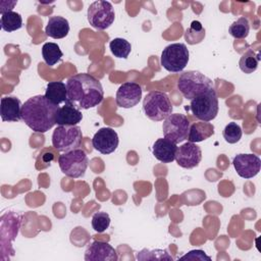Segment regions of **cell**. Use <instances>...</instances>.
Returning <instances> with one entry per match:
<instances>
[{
	"instance_id": "3957f363",
	"label": "cell",
	"mask_w": 261,
	"mask_h": 261,
	"mask_svg": "<svg viewBox=\"0 0 261 261\" xmlns=\"http://www.w3.org/2000/svg\"><path fill=\"white\" fill-rule=\"evenodd\" d=\"M214 88L211 79L197 70H189L180 74L177 89L187 100H192L201 93Z\"/></svg>"
},
{
	"instance_id": "ac0fdd59",
	"label": "cell",
	"mask_w": 261,
	"mask_h": 261,
	"mask_svg": "<svg viewBox=\"0 0 261 261\" xmlns=\"http://www.w3.org/2000/svg\"><path fill=\"white\" fill-rule=\"evenodd\" d=\"M82 119L83 114L80 109L69 103H64L57 110L55 122L57 125H76Z\"/></svg>"
},
{
	"instance_id": "f546056e",
	"label": "cell",
	"mask_w": 261,
	"mask_h": 261,
	"mask_svg": "<svg viewBox=\"0 0 261 261\" xmlns=\"http://www.w3.org/2000/svg\"><path fill=\"white\" fill-rule=\"evenodd\" d=\"M110 225V216L106 212H97L92 217V227L97 232L105 231Z\"/></svg>"
},
{
	"instance_id": "44dd1931",
	"label": "cell",
	"mask_w": 261,
	"mask_h": 261,
	"mask_svg": "<svg viewBox=\"0 0 261 261\" xmlns=\"http://www.w3.org/2000/svg\"><path fill=\"white\" fill-rule=\"evenodd\" d=\"M45 97L53 104L59 106L67 102L66 85L63 82H50L46 87Z\"/></svg>"
},
{
	"instance_id": "6da1fadb",
	"label": "cell",
	"mask_w": 261,
	"mask_h": 261,
	"mask_svg": "<svg viewBox=\"0 0 261 261\" xmlns=\"http://www.w3.org/2000/svg\"><path fill=\"white\" fill-rule=\"evenodd\" d=\"M67 102L77 109L98 106L104 98L101 83L90 73H77L66 82Z\"/></svg>"
},
{
	"instance_id": "30bf717a",
	"label": "cell",
	"mask_w": 261,
	"mask_h": 261,
	"mask_svg": "<svg viewBox=\"0 0 261 261\" xmlns=\"http://www.w3.org/2000/svg\"><path fill=\"white\" fill-rule=\"evenodd\" d=\"M190 121L185 114L171 113L167 116L162 124L164 138L178 144L188 139L190 129Z\"/></svg>"
},
{
	"instance_id": "9c48e42d",
	"label": "cell",
	"mask_w": 261,
	"mask_h": 261,
	"mask_svg": "<svg viewBox=\"0 0 261 261\" xmlns=\"http://www.w3.org/2000/svg\"><path fill=\"white\" fill-rule=\"evenodd\" d=\"M89 23L96 30L108 29L114 21L115 12L112 4L108 1H95L90 4L87 12Z\"/></svg>"
},
{
	"instance_id": "484cf974",
	"label": "cell",
	"mask_w": 261,
	"mask_h": 261,
	"mask_svg": "<svg viewBox=\"0 0 261 261\" xmlns=\"http://www.w3.org/2000/svg\"><path fill=\"white\" fill-rule=\"evenodd\" d=\"M111 53L117 58L126 59L132 51V45L128 41L122 38H114L109 43Z\"/></svg>"
},
{
	"instance_id": "7402d4cb",
	"label": "cell",
	"mask_w": 261,
	"mask_h": 261,
	"mask_svg": "<svg viewBox=\"0 0 261 261\" xmlns=\"http://www.w3.org/2000/svg\"><path fill=\"white\" fill-rule=\"evenodd\" d=\"M0 27L3 31L11 33L22 27V17L15 11H6L1 14Z\"/></svg>"
},
{
	"instance_id": "5b68a950",
	"label": "cell",
	"mask_w": 261,
	"mask_h": 261,
	"mask_svg": "<svg viewBox=\"0 0 261 261\" xmlns=\"http://www.w3.org/2000/svg\"><path fill=\"white\" fill-rule=\"evenodd\" d=\"M190 109L193 115L201 121H211L218 113V98L213 89L199 94L191 100Z\"/></svg>"
},
{
	"instance_id": "cb8c5ba5",
	"label": "cell",
	"mask_w": 261,
	"mask_h": 261,
	"mask_svg": "<svg viewBox=\"0 0 261 261\" xmlns=\"http://www.w3.org/2000/svg\"><path fill=\"white\" fill-rule=\"evenodd\" d=\"M42 56L44 61L49 66H54L57 62L61 60L63 53L56 43L47 42L42 47Z\"/></svg>"
},
{
	"instance_id": "7a4b0ae2",
	"label": "cell",
	"mask_w": 261,
	"mask_h": 261,
	"mask_svg": "<svg viewBox=\"0 0 261 261\" xmlns=\"http://www.w3.org/2000/svg\"><path fill=\"white\" fill-rule=\"evenodd\" d=\"M59 106L51 103L45 95L29 98L21 108V119L36 133H46L56 122V113Z\"/></svg>"
},
{
	"instance_id": "7c38bea8",
	"label": "cell",
	"mask_w": 261,
	"mask_h": 261,
	"mask_svg": "<svg viewBox=\"0 0 261 261\" xmlns=\"http://www.w3.org/2000/svg\"><path fill=\"white\" fill-rule=\"evenodd\" d=\"M232 164L241 177L252 178L259 173L261 160L255 154H238L234 156Z\"/></svg>"
},
{
	"instance_id": "4fadbf2b",
	"label": "cell",
	"mask_w": 261,
	"mask_h": 261,
	"mask_svg": "<svg viewBox=\"0 0 261 261\" xmlns=\"http://www.w3.org/2000/svg\"><path fill=\"white\" fill-rule=\"evenodd\" d=\"M118 135L111 127L100 128L92 139L94 149L104 155L114 152L118 147Z\"/></svg>"
},
{
	"instance_id": "ffe728a7",
	"label": "cell",
	"mask_w": 261,
	"mask_h": 261,
	"mask_svg": "<svg viewBox=\"0 0 261 261\" xmlns=\"http://www.w3.org/2000/svg\"><path fill=\"white\" fill-rule=\"evenodd\" d=\"M214 134V125L208 121H198L190 125L188 141L192 143L202 142Z\"/></svg>"
},
{
	"instance_id": "8fae6325",
	"label": "cell",
	"mask_w": 261,
	"mask_h": 261,
	"mask_svg": "<svg viewBox=\"0 0 261 261\" xmlns=\"http://www.w3.org/2000/svg\"><path fill=\"white\" fill-rule=\"evenodd\" d=\"M142 88L135 82H126L119 86L115 96L117 106L121 108H132L139 104L142 98Z\"/></svg>"
},
{
	"instance_id": "f1b7e54d",
	"label": "cell",
	"mask_w": 261,
	"mask_h": 261,
	"mask_svg": "<svg viewBox=\"0 0 261 261\" xmlns=\"http://www.w3.org/2000/svg\"><path fill=\"white\" fill-rule=\"evenodd\" d=\"M223 138L224 140L228 143V144H236L238 143L243 135V130L241 128V126L237 123V122H228L223 132H222Z\"/></svg>"
},
{
	"instance_id": "ba28073f",
	"label": "cell",
	"mask_w": 261,
	"mask_h": 261,
	"mask_svg": "<svg viewBox=\"0 0 261 261\" xmlns=\"http://www.w3.org/2000/svg\"><path fill=\"white\" fill-rule=\"evenodd\" d=\"M190 53L182 43H173L166 46L160 57L161 65L170 72L181 71L189 62Z\"/></svg>"
},
{
	"instance_id": "4dcf8cb0",
	"label": "cell",
	"mask_w": 261,
	"mask_h": 261,
	"mask_svg": "<svg viewBox=\"0 0 261 261\" xmlns=\"http://www.w3.org/2000/svg\"><path fill=\"white\" fill-rule=\"evenodd\" d=\"M181 260H185V259H189V260H200V261H204V260H208L210 261L211 260V257L206 255L204 251L202 250H193V251H190L189 253H187L186 255L181 256L180 257Z\"/></svg>"
},
{
	"instance_id": "2e32d148",
	"label": "cell",
	"mask_w": 261,
	"mask_h": 261,
	"mask_svg": "<svg viewBox=\"0 0 261 261\" xmlns=\"http://www.w3.org/2000/svg\"><path fill=\"white\" fill-rule=\"evenodd\" d=\"M21 102L18 98L7 96L1 98L0 115L3 121L16 122L21 119Z\"/></svg>"
},
{
	"instance_id": "277c9868",
	"label": "cell",
	"mask_w": 261,
	"mask_h": 261,
	"mask_svg": "<svg viewBox=\"0 0 261 261\" xmlns=\"http://www.w3.org/2000/svg\"><path fill=\"white\" fill-rule=\"evenodd\" d=\"M143 110L145 115L151 120L161 121L172 113L173 107L166 93L151 91L143 100Z\"/></svg>"
},
{
	"instance_id": "9a60e30c",
	"label": "cell",
	"mask_w": 261,
	"mask_h": 261,
	"mask_svg": "<svg viewBox=\"0 0 261 261\" xmlns=\"http://www.w3.org/2000/svg\"><path fill=\"white\" fill-rule=\"evenodd\" d=\"M86 261H117L118 256L114 248L106 242L94 241L92 242L86 252Z\"/></svg>"
},
{
	"instance_id": "52a82bcc",
	"label": "cell",
	"mask_w": 261,
	"mask_h": 261,
	"mask_svg": "<svg viewBox=\"0 0 261 261\" xmlns=\"http://www.w3.org/2000/svg\"><path fill=\"white\" fill-rule=\"evenodd\" d=\"M58 164L66 176L79 178L85 175L88 167V156L84 150L77 148L59 155Z\"/></svg>"
},
{
	"instance_id": "8992f818",
	"label": "cell",
	"mask_w": 261,
	"mask_h": 261,
	"mask_svg": "<svg viewBox=\"0 0 261 261\" xmlns=\"http://www.w3.org/2000/svg\"><path fill=\"white\" fill-rule=\"evenodd\" d=\"M83 139L79 125H58L52 134V145L59 152H69L80 147Z\"/></svg>"
},
{
	"instance_id": "603a6c76",
	"label": "cell",
	"mask_w": 261,
	"mask_h": 261,
	"mask_svg": "<svg viewBox=\"0 0 261 261\" xmlns=\"http://www.w3.org/2000/svg\"><path fill=\"white\" fill-rule=\"evenodd\" d=\"M259 60V53H256L255 51H253V49H248L240 58L239 66L243 72L253 73L258 67Z\"/></svg>"
},
{
	"instance_id": "4316f807",
	"label": "cell",
	"mask_w": 261,
	"mask_h": 261,
	"mask_svg": "<svg viewBox=\"0 0 261 261\" xmlns=\"http://www.w3.org/2000/svg\"><path fill=\"white\" fill-rule=\"evenodd\" d=\"M250 32V23L248 18L241 16L233 21L228 29V33L234 39H245L248 37Z\"/></svg>"
},
{
	"instance_id": "5bb4252c",
	"label": "cell",
	"mask_w": 261,
	"mask_h": 261,
	"mask_svg": "<svg viewBox=\"0 0 261 261\" xmlns=\"http://www.w3.org/2000/svg\"><path fill=\"white\" fill-rule=\"evenodd\" d=\"M202 159L201 148L192 142H187L177 147L175 160L182 168H194L199 165Z\"/></svg>"
},
{
	"instance_id": "e0dca14e",
	"label": "cell",
	"mask_w": 261,
	"mask_h": 261,
	"mask_svg": "<svg viewBox=\"0 0 261 261\" xmlns=\"http://www.w3.org/2000/svg\"><path fill=\"white\" fill-rule=\"evenodd\" d=\"M176 151V144L166 138L157 139L152 147V152L155 158L163 163H171L175 160Z\"/></svg>"
},
{
	"instance_id": "83f0119b",
	"label": "cell",
	"mask_w": 261,
	"mask_h": 261,
	"mask_svg": "<svg viewBox=\"0 0 261 261\" xmlns=\"http://www.w3.org/2000/svg\"><path fill=\"white\" fill-rule=\"evenodd\" d=\"M138 260H173V258L167 253L166 250L161 249H143L137 255Z\"/></svg>"
},
{
	"instance_id": "d4e9b609",
	"label": "cell",
	"mask_w": 261,
	"mask_h": 261,
	"mask_svg": "<svg viewBox=\"0 0 261 261\" xmlns=\"http://www.w3.org/2000/svg\"><path fill=\"white\" fill-rule=\"evenodd\" d=\"M205 38V29L198 20H193L185 32V40L190 45H195L203 41Z\"/></svg>"
},
{
	"instance_id": "d6986e66",
	"label": "cell",
	"mask_w": 261,
	"mask_h": 261,
	"mask_svg": "<svg viewBox=\"0 0 261 261\" xmlns=\"http://www.w3.org/2000/svg\"><path fill=\"white\" fill-rule=\"evenodd\" d=\"M45 33L53 39H62L66 37L69 33L68 20L59 15L51 16L45 28Z\"/></svg>"
}]
</instances>
